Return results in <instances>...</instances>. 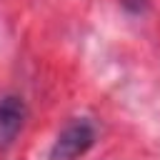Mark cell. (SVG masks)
<instances>
[{
    "label": "cell",
    "instance_id": "6da1fadb",
    "mask_svg": "<svg viewBox=\"0 0 160 160\" xmlns=\"http://www.w3.org/2000/svg\"><path fill=\"white\" fill-rule=\"evenodd\" d=\"M95 142V130L88 120H75L60 130L50 148V160H75L85 155Z\"/></svg>",
    "mask_w": 160,
    "mask_h": 160
},
{
    "label": "cell",
    "instance_id": "7a4b0ae2",
    "mask_svg": "<svg viewBox=\"0 0 160 160\" xmlns=\"http://www.w3.org/2000/svg\"><path fill=\"white\" fill-rule=\"evenodd\" d=\"M25 125V102L15 95L0 98V150L10 148Z\"/></svg>",
    "mask_w": 160,
    "mask_h": 160
},
{
    "label": "cell",
    "instance_id": "3957f363",
    "mask_svg": "<svg viewBox=\"0 0 160 160\" xmlns=\"http://www.w3.org/2000/svg\"><path fill=\"white\" fill-rule=\"evenodd\" d=\"M125 2H128V5H135V8H138V5H142L145 0H125Z\"/></svg>",
    "mask_w": 160,
    "mask_h": 160
}]
</instances>
